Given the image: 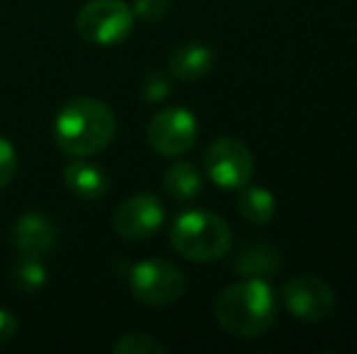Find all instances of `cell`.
<instances>
[{"instance_id":"obj_20","label":"cell","mask_w":357,"mask_h":354,"mask_svg":"<svg viewBox=\"0 0 357 354\" xmlns=\"http://www.w3.org/2000/svg\"><path fill=\"white\" fill-rule=\"evenodd\" d=\"M142 95L146 97V102H163V99L170 95V83H168V78L160 76V73H151V76L144 81Z\"/></svg>"},{"instance_id":"obj_13","label":"cell","mask_w":357,"mask_h":354,"mask_svg":"<svg viewBox=\"0 0 357 354\" xmlns=\"http://www.w3.org/2000/svg\"><path fill=\"white\" fill-rule=\"evenodd\" d=\"M163 187L170 199L180 204L195 202L202 192V175L188 161H178L163 172Z\"/></svg>"},{"instance_id":"obj_6","label":"cell","mask_w":357,"mask_h":354,"mask_svg":"<svg viewBox=\"0 0 357 354\" xmlns=\"http://www.w3.org/2000/svg\"><path fill=\"white\" fill-rule=\"evenodd\" d=\"M204 170L221 189H243L255 172L250 148L234 136H219L204 151Z\"/></svg>"},{"instance_id":"obj_5","label":"cell","mask_w":357,"mask_h":354,"mask_svg":"<svg viewBox=\"0 0 357 354\" xmlns=\"http://www.w3.org/2000/svg\"><path fill=\"white\" fill-rule=\"evenodd\" d=\"M129 289L146 306H170L185 293V274L170 260H142L129 272Z\"/></svg>"},{"instance_id":"obj_8","label":"cell","mask_w":357,"mask_h":354,"mask_svg":"<svg viewBox=\"0 0 357 354\" xmlns=\"http://www.w3.org/2000/svg\"><path fill=\"white\" fill-rule=\"evenodd\" d=\"M282 303L296 321L321 323L333 313L335 291L314 274H299L284 282Z\"/></svg>"},{"instance_id":"obj_10","label":"cell","mask_w":357,"mask_h":354,"mask_svg":"<svg viewBox=\"0 0 357 354\" xmlns=\"http://www.w3.org/2000/svg\"><path fill=\"white\" fill-rule=\"evenodd\" d=\"M59 241L56 223L39 211H27L13 226V246L22 257H42L54 250Z\"/></svg>"},{"instance_id":"obj_11","label":"cell","mask_w":357,"mask_h":354,"mask_svg":"<svg viewBox=\"0 0 357 354\" xmlns=\"http://www.w3.org/2000/svg\"><path fill=\"white\" fill-rule=\"evenodd\" d=\"M216 63V56L212 47H207L204 42H185L178 49H173L168 58V68L173 73V78L183 83H195L202 81L204 76L212 73Z\"/></svg>"},{"instance_id":"obj_12","label":"cell","mask_w":357,"mask_h":354,"mask_svg":"<svg viewBox=\"0 0 357 354\" xmlns=\"http://www.w3.org/2000/svg\"><path fill=\"white\" fill-rule=\"evenodd\" d=\"M63 182H66L68 192L83 202H98L109 189L107 172L95 163L83 161V158L68 163L63 170Z\"/></svg>"},{"instance_id":"obj_7","label":"cell","mask_w":357,"mask_h":354,"mask_svg":"<svg viewBox=\"0 0 357 354\" xmlns=\"http://www.w3.org/2000/svg\"><path fill=\"white\" fill-rule=\"evenodd\" d=\"M199 136V124L190 109L185 107H165L151 119L146 129L149 146L158 156L178 158L195 146Z\"/></svg>"},{"instance_id":"obj_19","label":"cell","mask_w":357,"mask_h":354,"mask_svg":"<svg viewBox=\"0 0 357 354\" xmlns=\"http://www.w3.org/2000/svg\"><path fill=\"white\" fill-rule=\"evenodd\" d=\"M17 172V151L8 138L0 136V189H5Z\"/></svg>"},{"instance_id":"obj_18","label":"cell","mask_w":357,"mask_h":354,"mask_svg":"<svg viewBox=\"0 0 357 354\" xmlns=\"http://www.w3.org/2000/svg\"><path fill=\"white\" fill-rule=\"evenodd\" d=\"M134 17L144 19V22H160V19L168 15L170 0H134L132 5Z\"/></svg>"},{"instance_id":"obj_3","label":"cell","mask_w":357,"mask_h":354,"mask_svg":"<svg viewBox=\"0 0 357 354\" xmlns=\"http://www.w3.org/2000/svg\"><path fill=\"white\" fill-rule=\"evenodd\" d=\"M234 243L231 226L214 211L192 209L180 214L170 226V246L190 262H216Z\"/></svg>"},{"instance_id":"obj_9","label":"cell","mask_w":357,"mask_h":354,"mask_svg":"<svg viewBox=\"0 0 357 354\" xmlns=\"http://www.w3.org/2000/svg\"><path fill=\"white\" fill-rule=\"evenodd\" d=\"M163 218H165V209L160 204V199L151 192H142L124 199L114 209L112 223H114V231L124 241H149L163 226Z\"/></svg>"},{"instance_id":"obj_17","label":"cell","mask_w":357,"mask_h":354,"mask_svg":"<svg viewBox=\"0 0 357 354\" xmlns=\"http://www.w3.org/2000/svg\"><path fill=\"white\" fill-rule=\"evenodd\" d=\"M114 354H165V345L146 332H127L112 345Z\"/></svg>"},{"instance_id":"obj_16","label":"cell","mask_w":357,"mask_h":354,"mask_svg":"<svg viewBox=\"0 0 357 354\" xmlns=\"http://www.w3.org/2000/svg\"><path fill=\"white\" fill-rule=\"evenodd\" d=\"M13 282L17 289L27 293H34L47 284V267L39 257H22L13 269Z\"/></svg>"},{"instance_id":"obj_4","label":"cell","mask_w":357,"mask_h":354,"mask_svg":"<svg viewBox=\"0 0 357 354\" xmlns=\"http://www.w3.org/2000/svg\"><path fill=\"white\" fill-rule=\"evenodd\" d=\"M134 10L124 0H90L75 17V29L88 44L114 47L134 29Z\"/></svg>"},{"instance_id":"obj_15","label":"cell","mask_w":357,"mask_h":354,"mask_svg":"<svg viewBox=\"0 0 357 354\" xmlns=\"http://www.w3.org/2000/svg\"><path fill=\"white\" fill-rule=\"evenodd\" d=\"M238 211L241 216L248 223H255V226H265L275 218V211H278V199L270 189L265 187H248L245 184L243 192L238 197Z\"/></svg>"},{"instance_id":"obj_2","label":"cell","mask_w":357,"mask_h":354,"mask_svg":"<svg viewBox=\"0 0 357 354\" xmlns=\"http://www.w3.org/2000/svg\"><path fill=\"white\" fill-rule=\"evenodd\" d=\"M117 131L114 112L95 97H75L54 119V141L66 156L90 158L105 151Z\"/></svg>"},{"instance_id":"obj_21","label":"cell","mask_w":357,"mask_h":354,"mask_svg":"<svg viewBox=\"0 0 357 354\" xmlns=\"http://www.w3.org/2000/svg\"><path fill=\"white\" fill-rule=\"evenodd\" d=\"M17 330H20V323L15 318V313L8 311V308H0V345L15 340Z\"/></svg>"},{"instance_id":"obj_14","label":"cell","mask_w":357,"mask_h":354,"mask_svg":"<svg viewBox=\"0 0 357 354\" xmlns=\"http://www.w3.org/2000/svg\"><path fill=\"white\" fill-rule=\"evenodd\" d=\"M280 260H282V255L278 248L255 243V246H245L238 252L234 269L241 277H270L280 269Z\"/></svg>"},{"instance_id":"obj_1","label":"cell","mask_w":357,"mask_h":354,"mask_svg":"<svg viewBox=\"0 0 357 354\" xmlns=\"http://www.w3.org/2000/svg\"><path fill=\"white\" fill-rule=\"evenodd\" d=\"M280 301L263 277H248L221 289L214 301L216 323L234 337H260L275 325Z\"/></svg>"}]
</instances>
